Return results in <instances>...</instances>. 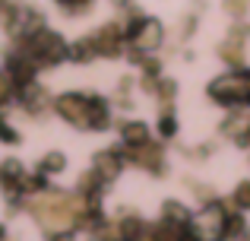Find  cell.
<instances>
[{
  "mask_svg": "<svg viewBox=\"0 0 250 241\" xmlns=\"http://www.w3.org/2000/svg\"><path fill=\"white\" fill-rule=\"evenodd\" d=\"M162 38V29L159 22H152V19H140V22L130 29V42L136 44V48H155Z\"/></svg>",
  "mask_w": 250,
  "mask_h": 241,
  "instance_id": "2",
  "label": "cell"
},
{
  "mask_svg": "<svg viewBox=\"0 0 250 241\" xmlns=\"http://www.w3.org/2000/svg\"><path fill=\"white\" fill-rule=\"evenodd\" d=\"M238 206H250V184H241L238 187V197H234Z\"/></svg>",
  "mask_w": 250,
  "mask_h": 241,
  "instance_id": "6",
  "label": "cell"
},
{
  "mask_svg": "<svg viewBox=\"0 0 250 241\" xmlns=\"http://www.w3.org/2000/svg\"><path fill=\"white\" fill-rule=\"evenodd\" d=\"M42 165H44V172H61V165H63V155H61V153H54V155H48V159H44Z\"/></svg>",
  "mask_w": 250,
  "mask_h": 241,
  "instance_id": "5",
  "label": "cell"
},
{
  "mask_svg": "<svg viewBox=\"0 0 250 241\" xmlns=\"http://www.w3.org/2000/svg\"><path fill=\"white\" fill-rule=\"evenodd\" d=\"M165 216H168V222H177V225L187 222V210H184L181 203H168L165 206Z\"/></svg>",
  "mask_w": 250,
  "mask_h": 241,
  "instance_id": "4",
  "label": "cell"
},
{
  "mask_svg": "<svg viewBox=\"0 0 250 241\" xmlns=\"http://www.w3.org/2000/svg\"><path fill=\"white\" fill-rule=\"evenodd\" d=\"M29 54H35L38 61H61L63 57V42L51 32H42L35 42H29Z\"/></svg>",
  "mask_w": 250,
  "mask_h": 241,
  "instance_id": "1",
  "label": "cell"
},
{
  "mask_svg": "<svg viewBox=\"0 0 250 241\" xmlns=\"http://www.w3.org/2000/svg\"><path fill=\"white\" fill-rule=\"evenodd\" d=\"M124 140H130L133 146H143V143H146V127H143V124H130V127H124Z\"/></svg>",
  "mask_w": 250,
  "mask_h": 241,
  "instance_id": "3",
  "label": "cell"
}]
</instances>
